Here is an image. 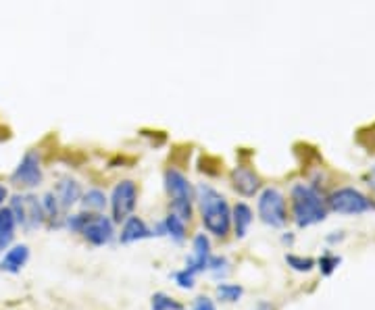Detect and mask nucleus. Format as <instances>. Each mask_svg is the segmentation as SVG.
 I'll list each match as a JSON object with an SVG mask.
<instances>
[{"label": "nucleus", "instance_id": "obj_26", "mask_svg": "<svg viewBox=\"0 0 375 310\" xmlns=\"http://www.w3.org/2000/svg\"><path fill=\"white\" fill-rule=\"evenodd\" d=\"M173 281H175V285H178L180 289H194V285H196V275L184 267L182 271L173 273Z\"/></svg>", "mask_w": 375, "mask_h": 310}, {"label": "nucleus", "instance_id": "obj_28", "mask_svg": "<svg viewBox=\"0 0 375 310\" xmlns=\"http://www.w3.org/2000/svg\"><path fill=\"white\" fill-rule=\"evenodd\" d=\"M363 182L367 184V187L374 192V198H375V165H371L367 171H365V175H363Z\"/></svg>", "mask_w": 375, "mask_h": 310}, {"label": "nucleus", "instance_id": "obj_23", "mask_svg": "<svg viewBox=\"0 0 375 310\" xmlns=\"http://www.w3.org/2000/svg\"><path fill=\"white\" fill-rule=\"evenodd\" d=\"M229 267H232V262H229L227 256H223V254H213L211 260H209V269H207V271H209L215 279H223V277H227V273L232 271Z\"/></svg>", "mask_w": 375, "mask_h": 310}, {"label": "nucleus", "instance_id": "obj_15", "mask_svg": "<svg viewBox=\"0 0 375 310\" xmlns=\"http://www.w3.org/2000/svg\"><path fill=\"white\" fill-rule=\"evenodd\" d=\"M254 223V211L246 200H238L232 204V236L236 240H244Z\"/></svg>", "mask_w": 375, "mask_h": 310}, {"label": "nucleus", "instance_id": "obj_24", "mask_svg": "<svg viewBox=\"0 0 375 310\" xmlns=\"http://www.w3.org/2000/svg\"><path fill=\"white\" fill-rule=\"evenodd\" d=\"M340 262H342V258H340L338 254H334V252H323V254L317 258V267H319L321 275H325V277H330V275L340 267Z\"/></svg>", "mask_w": 375, "mask_h": 310}, {"label": "nucleus", "instance_id": "obj_29", "mask_svg": "<svg viewBox=\"0 0 375 310\" xmlns=\"http://www.w3.org/2000/svg\"><path fill=\"white\" fill-rule=\"evenodd\" d=\"M11 200V192H9V186L4 182H0V209H4Z\"/></svg>", "mask_w": 375, "mask_h": 310}, {"label": "nucleus", "instance_id": "obj_8", "mask_svg": "<svg viewBox=\"0 0 375 310\" xmlns=\"http://www.w3.org/2000/svg\"><path fill=\"white\" fill-rule=\"evenodd\" d=\"M11 186H15L19 192H33L36 187L44 184V167H42V156L38 150H28L19 158L17 167L11 171L9 177Z\"/></svg>", "mask_w": 375, "mask_h": 310}, {"label": "nucleus", "instance_id": "obj_20", "mask_svg": "<svg viewBox=\"0 0 375 310\" xmlns=\"http://www.w3.org/2000/svg\"><path fill=\"white\" fill-rule=\"evenodd\" d=\"M215 296H217L219 302H225V304H236L242 300L244 296V287L240 283H229V281H221L215 287Z\"/></svg>", "mask_w": 375, "mask_h": 310}, {"label": "nucleus", "instance_id": "obj_6", "mask_svg": "<svg viewBox=\"0 0 375 310\" xmlns=\"http://www.w3.org/2000/svg\"><path fill=\"white\" fill-rule=\"evenodd\" d=\"M6 206L13 211L15 221H17V227H21L23 231H36V229H40V227L46 225L42 200H40V196H36L31 192H17V194H13Z\"/></svg>", "mask_w": 375, "mask_h": 310}, {"label": "nucleus", "instance_id": "obj_30", "mask_svg": "<svg viewBox=\"0 0 375 310\" xmlns=\"http://www.w3.org/2000/svg\"><path fill=\"white\" fill-rule=\"evenodd\" d=\"M344 238H346V236H344V231H332L325 240H327V244H340Z\"/></svg>", "mask_w": 375, "mask_h": 310}, {"label": "nucleus", "instance_id": "obj_21", "mask_svg": "<svg viewBox=\"0 0 375 310\" xmlns=\"http://www.w3.org/2000/svg\"><path fill=\"white\" fill-rule=\"evenodd\" d=\"M286 265L296 271V273H311L312 269L317 267V260L311 256H303V254H286Z\"/></svg>", "mask_w": 375, "mask_h": 310}, {"label": "nucleus", "instance_id": "obj_31", "mask_svg": "<svg viewBox=\"0 0 375 310\" xmlns=\"http://www.w3.org/2000/svg\"><path fill=\"white\" fill-rule=\"evenodd\" d=\"M254 310H278V309H276V306H273L271 302H267V300H261V302H259V304L254 306Z\"/></svg>", "mask_w": 375, "mask_h": 310}, {"label": "nucleus", "instance_id": "obj_14", "mask_svg": "<svg viewBox=\"0 0 375 310\" xmlns=\"http://www.w3.org/2000/svg\"><path fill=\"white\" fill-rule=\"evenodd\" d=\"M53 192H55V196L59 198L62 211L69 213L73 206H80V200H82V194H84V186H82L80 179H75V177H71V175H65V177H61V179L55 184Z\"/></svg>", "mask_w": 375, "mask_h": 310}, {"label": "nucleus", "instance_id": "obj_16", "mask_svg": "<svg viewBox=\"0 0 375 310\" xmlns=\"http://www.w3.org/2000/svg\"><path fill=\"white\" fill-rule=\"evenodd\" d=\"M30 246L28 244H15V246H9L2 260H0V271L2 273H11V275H17L26 269V265L30 262Z\"/></svg>", "mask_w": 375, "mask_h": 310}, {"label": "nucleus", "instance_id": "obj_22", "mask_svg": "<svg viewBox=\"0 0 375 310\" xmlns=\"http://www.w3.org/2000/svg\"><path fill=\"white\" fill-rule=\"evenodd\" d=\"M151 310H184V304L165 292H156L151 298Z\"/></svg>", "mask_w": 375, "mask_h": 310}, {"label": "nucleus", "instance_id": "obj_13", "mask_svg": "<svg viewBox=\"0 0 375 310\" xmlns=\"http://www.w3.org/2000/svg\"><path fill=\"white\" fill-rule=\"evenodd\" d=\"M188 225H190L188 221L167 211V215L156 223L153 231H155V238H169L173 244H184L188 240Z\"/></svg>", "mask_w": 375, "mask_h": 310}, {"label": "nucleus", "instance_id": "obj_32", "mask_svg": "<svg viewBox=\"0 0 375 310\" xmlns=\"http://www.w3.org/2000/svg\"><path fill=\"white\" fill-rule=\"evenodd\" d=\"M281 242H283V244H290V246H292V244H294V233H292V231H286V233L281 236Z\"/></svg>", "mask_w": 375, "mask_h": 310}, {"label": "nucleus", "instance_id": "obj_1", "mask_svg": "<svg viewBox=\"0 0 375 310\" xmlns=\"http://www.w3.org/2000/svg\"><path fill=\"white\" fill-rule=\"evenodd\" d=\"M196 213L209 236L225 240L232 233V204L227 196L209 182L196 184Z\"/></svg>", "mask_w": 375, "mask_h": 310}, {"label": "nucleus", "instance_id": "obj_17", "mask_svg": "<svg viewBox=\"0 0 375 310\" xmlns=\"http://www.w3.org/2000/svg\"><path fill=\"white\" fill-rule=\"evenodd\" d=\"M40 200H42L44 217H46V227H48V229H59V227H62L67 213L62 211L61 202H59V198L55 196V192L50 189V192L42 194Z\"/></svg>", "mask_w": 375, "mask_h": 310}, {"label": "nucleus", "instance_id": "obj_11", "mask_svg": "<svg viewBox=\"0 0 375 310\" xmlns=\"http://www.w3.org/2000/svg\"><path fill=\"white\" fill-rule=\"evenodd\" d=\"M213 256V244L207 231L194 233L192 238V252L186 258V269L194 275H200L209 269V260Z\"/></svg>", "mask_w": 375, "mask_h": 310}, {"label": "nucleus", "instance_id": "obj_25", "mask_svg": "<svg viewBox=\"0 0 375 310\" xmlns=\"http://www.w3.org/2000/svg\"><path fill=\"white\" fill-rule=\"evenodd\" d=\"M88 217H90V213H88V211L67 213V215H65V223H62V227H65L67 231H71V233H77V236H80V231H82V227L86 225Z\"/></svg>", "mask_w": 375, "mask_h": 310}, {"label": "nucleus", "instance_id": "obj_5", "mask_svg": "<svg viewBox=\"0 0 375 310\" xmlns=\"http://www.w3.org/2000/svg\"><path fill=\"white\" fill-rule=\"evenodd\" d=\"M327 206L330 213L340 217H361L374 211V198L361 187L340 186L327 194Z\"/></svg>", "mask_w": 375, "mask_h": 310}, {"label": "nucleus", "instance_id": "obj_7", "mask_svg": "<svg viewBox=\"0 0 375 310\" xmlns=\"http://www.w3.org/2000/svg\"><path fill=\"white\" fill-rule=\"evenodd\" d=\"M138 200H140V187L136 184V179H129V177L119 179L109 194V215L117 225H121L125 218L136 213Z\"/></svg>", "mask_w": 375, "mask_h": 310}, {"label": "nucleus", "instance_id": "obj_12", "mask_svg": "<svg viewBox=\"0 0 375 310\" xmlns=\"http://www.w3.org/2000/svg\"><path fill=\"white\" fill-rule=\"evenodd\" d=\"M151 238H155L153 227H151L144 218L138 217L136 213H134L131 217L125 218L124 223H121L119 233H117V240H119V244H124V246L138 244V242H142V240H151Z\"/></svg>", "mask_w": 375, "mask_h": 310}, {"label": "nucleus", "instance_id": "obj_4", "mask_svg": "<svg viewBox=\"0 0 375 310\" xmlns=\"http://www.w3.org/2000/svg\"><path fill=\"white\" fill-rule=\"evenodd\" d=\"M256 217L271 229H283L290 221L288 196L278 186H263L256 194Z\"/></svg>", "mask_w": 375, "mask_h": 310}, {"label": "nucleus", "instance_id": "obj_18", "mask_svg": "<svg viewBox=\"0 0 375 310\" xmlns=\"http://www.w3.org/2000/svg\"><path fill=\"white\" fill-rule=\"evenodd\" d=\"M80 209L88 213H104L109 209V194L100 187H88L82 194Z\"/></svg>", "mask_w": 375, "mask_h": 310}, {"label": "nucleus", "instance_id": "obj_10", "mask_svg": "<svg viewBox=\"0 0 375 310\" xmlns=\"http://www.w3.org/2000/svg\"><path fill=\"white\" fill-rule=\"evenodd\" d=\"M229 186L240 198L249 200V198H256V194L263 189L265 184H263V177L256 173V169L240 162L229 171Z\"/></svg>", "mask_w": 375, "mask_h": 310}, {"label": "nucleus", "instance_id": "obj_19", "mask_svg": "<svg viewBox=\"0 0 375 310\" xmlns=\"http://www.w3.org/2000/svg\"><path fill=\"white\" fill-rule=\"evenodd\" d=\"M17 221L15 215L9 206L0 209V252L9 248L15 240V233H17Z\"/></svg>", "mask_w": 375, "mask_h": 310}, {"label": "nucleus", "instance_id": "obj_2", "mask_svg": "<svg viewBox=\"0 0 375 310\" xmlns=\"http://www.w3.org/2000/svg\"><path fill=\"white\" fill-rule=\"evenodd\" d=\"M290 221L298 229H309L330 217L327 196L311 182H294L288 189Z\"/></svg>", "mask_w": 375, "mask_h": 310}, {"label": "nucleus", "instance_id": "obj_9", "mask_svg": "<svg viewBox=\"0 0 375 310\" xmlns=\"http://www.w3.org/2000/svg\"><path fill=\"white\" fill-rule=\"evenodd\" d=\"M117 223L107 213H90L86 225L82 227L80 236L92 248H104L117 240Z\"/></svg>", "mask_w": 375, "mask_h": 310}, {"label": "nucleus", "instance_id": "obj_3", "mask_svg": "<svg viewBox=\"0 0 375 310\" xmlns=\"http://www.w3.org/2000/svg\"><path fill=\"white\" fill-rule=\"evenodd\" d=\"M163 189L169 202V211L190 223L196 213V186L192 179L182 169L167 167L163 171Z\"/></svg>", "mask_w": 375, "mask_h": 310}, {"label": "nucleus", "instance_id": "obj_27", "mask_svg": "<svg viewBox=\"0 0 375 310\" xmlns=\"http://www.w3.org/2000/svg\"><path fill=\"white\" fill-rule=\"evenodd\" d=\"M190 310H217V306H215V300H213V298H209V296H198Z\"/></svg>", "mask_w": 375, "mask_h": 310}]
</instances>
